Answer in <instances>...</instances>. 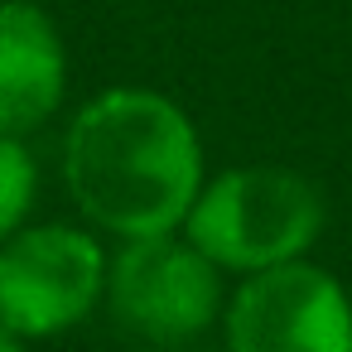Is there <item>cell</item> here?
Listing matches in <instances>:
<instances>
[{
  "label": "cell",
  "mask_w": 352,
  "mask_h": 352,
  "mask_svg": "<svg viewBox=\"0 0 352 352\" xmlns=\"http://www.w3.org/2000/svg\"><path fill=\"white\" fill-rule=\"evenodd\" d=\"M227 347L232 352H352V304L342 285L309 261L256 270L232 294Z\"/></svg>",
  "instance_id": "277c9868"
},
{
  "label": "cell",
  "mask_w": 352,
  "mask_h": 352,
  "mask_svg": "<svg viewBox=\"0 0 352 352\" xmlns=\"http://www.w3.org/2000/svg\"><path fill=\"white\" fill-rule=\"evenodd\" d=\"M0 352H25V347H20V338H15L6 323H0Z\"/></svg>",
  "instance_id": "ba28073f"
},
{
  "label": "cell",
  "mask_w": 352,
  "mask_h": 352,
  "mask_svg": "<svg viewBox=\"0 0 352 352\" xmlns=\"http://www.w3.org/2000/svg\"><path fill=\"white\" fill-rule=\"evenodd\" d=\"M63 174L102 232L126 241L169 236L203 193V145L169 97L116 87L78 111Z\"/></svg>",
  "instance_id": "6da1fadb"
},
{
  "label": "cell",
  "mask_w": 352,
  "mask_h": 352,
  "mask_svg": "<svg viewBox=\"0 0 352 352\" xmlns=\"http://www.w3.org/2000/svg\"><path fill=\"white\" fill-rule=\"evenodd\" d=\"M63 39L30 0H0V135H25L63 102Z\"/></svg>",
  "instance_id": "8992f818"
},
{
  "label": "cell",
  "mask_w": 352,
  "mask_h": 352,
  "mask_svg": "<svg viewBox=\"0 0 352 352\" xmlns=\"http://www.w3.org/2000/svg\"><path fill=\"white\" fill-rule=\"evenodd\" d=\"M323 227V198L289 169H232L198 193L184 236L227 270H270L299 261Z\"/></svg>",
  "instance_id": "7a4b0ae2"
},
{
  "label": "cell",
  "mask_w": 352,
  "mask_h": 352,
  "mask_svg": "<svg viewBox=\"0 0 352 352\" xmlns=\"http://www.w3.org/2000/svg\"><path fill=\"white\" fill-rule=\"evenodd\" d=\"M107 289L97 236L49 222L0 241V323L15 338H54L92 314Z\"/></svg>",
  "instance_id": "3957f363"
},
{
  "label": "cell",
  "mask_w": 352,
  "mask_h": 352,
  "mask_svg": "<svg viewBox=\"0 0 352 352\" xmlns=\"http://www.w3.org/2000/svg\"><path fill=\"white\" fill-rule=\"evenodd\" d=\"M34 198V160L15 135H0V241H10Z\"/></svg>",
  "instance_id": "52a82bcc"
},
{
  "label": "cell",
  "mask_w": 352,
  "mask_h": 352,
  "mask_svg": "<svg viewBox=\"0 0 352 352\" xmlns=\"http://www.w3.org/2000/svg\"><path fill=\"white\" fill-rule=\"evenodd\" d=\"M116 318L150 342H184L203 333L222 304L217 265L184 236H140L126 241L107 270Z\"/></svg>",
  "instance_id": "5b68a950"
}]
</instances>
